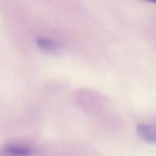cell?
Returning <instances> with one entry per match:
<instances>
[{"label":"cell","mask_w":156,"mask_h":156,"mask_svg":"<svg viewBox=\"0 0 156 156\" xmlns=\"http://www.w3.org/2000/svg\"><path fill=\"white\" fill-rule=\"evenodd\" d=\"M33 154L32 149L22 145L9 144L0 149V156H32Z\"/></svg>","instance_id":"cell-1"},{"label":"cell","mask_w":156,"mask_h":156,"mask_svg":"<svg viewBox=\"0 0 156 156\" xmlns=\"http://www.w3.org/2000/svg\"><path fill=\"white\" fill-rule=\"evenodd\" d=\"M138 135L149 143L156 144V126L149 124H138L136 126Z\"/></svg>","instance_id":"cell-2"},{"label":"cell","mask_w":156,"mask_h":156,"mask_svg":"<svg viewBox=\"0 0 156 156\" xmlns=\"http://www.w3.org/2000/svg\"><path fill=\"white\" fill-rule=\"evenodd\" d=\"M41 43H40L43 47L46 48H49V47H52L53 44L52 43V42H51L49 40H40Z\"/></svg>","instance_id":"cell-3"},{"label":"cell","mask_w":156,"mask_h":156,"mask_svg":"<svg viewBox=\"0 0 156 156\" xmlns=\"http://www.w3.org/2000/svg\"><path fill=\"white\" fill-rule=\"evenodd\" d=\"M151 2H154V3H156V1H151Z\"/></svg>","instance_id":"cell-4"}]
</instances>
